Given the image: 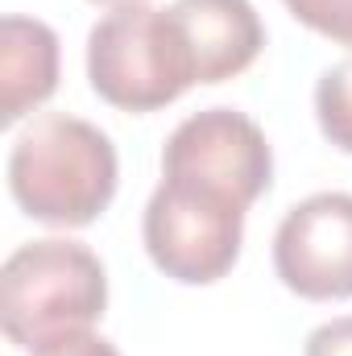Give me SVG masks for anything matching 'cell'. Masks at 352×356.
I'll return each mask as SVG.
<instances>
[{
    "label": "cell",
    "instance_id": "6da1fadb",
    "mask_svg": "<svg viewBox=\"0 0 352 356\" xmlns=\"http://www.w3.org/2000/svg\"><path fill=\"white\" fill-rule=\"evenodd\" d=\"M116 145L91 120L42 112L13 141L8 191L17 207L50 228H88L116 195Z\"/></svg>",
    "mask_w": 352,
    "mask_h": 356
},
{
    "label": "cell",
    "instance_id": "7a4b0ae2",
    "mask_svg": "<svg viewBox=\"0 0 352 356\" xmlns=\"http://www.w3.org/2000/svg\"><path fill=\"white\" fill-rule=\"evenodd\" d=\"M108 307V273L88 245L67 236L29 241L0 269V323L13 348L42 353L46 344L88 332Z\"/></svg>",
    "mask_w": 352,
    "mask_h": 356
},
{
    "label": "cell",
    "instance_id": "3957f363",
    "mask_svg": "<svg viewBox=\"0 0 352 356\" xmlns=\"http://www.w3.org/2000/svg\"><path fill=\"white\" fill-rule=\"evenodd\" d=\"M88 79L120 112H154L195 88V67L170 8L120 4L104 13L88 33Z\"/></svg>",
    "mask_w": 352,
    "mask_h": 356
},
{
    "label": "cell",
    "instance_id": "277c9868",
    "mask_svg": "<svg viewBox=\"0 0 352 356\" xmlns=\"http://www.w3.org/2000/svg\"><path fill=\"white\" fill-rule=\"evenodd\" d=\"M245 211L224 191L162 178L145 203L141 241L150 261L182 286H211L241 257Z\"/></svg>",
    "mask_w": 352,
    "mask_h": 356
},
{
    "label": "cell",
    "instance_id": "5b68a950",
    "mask_svg": "<svg viewBox=\"0 0 352 356\" xmlns=\"http://www.w3.org/2000/svg\"><path fill=\"white\" fill-rule=\"evenodd\" d=\"M162 178L224 191L241 207H253L273 182V149L262 124L237 108H203L186 116L162 145Z\"/></svg>",
    "mask_w": 352,
    "mask_h": 356
},
{
    "label": "cell",
    "instance_id": "8992f818",
    "mask_svg": "<svg viewBox=\"0 0 352 356\" xmlns=\"http://www.w3.org/2000/svg\"><path fill=\"white\" fill-rule=\"evenodd\" d=\"M273 269L311 302L352 298V195L319 191L294 203L273 232Z\"/></svg>",
    "mask_w": 352,
    "mask_h": 356
},
{
    "label": "cell",
    "instance_id": "52a82bcc",
    "mask_svg": "<svg viewBox=\"0 0 352 356\" xmlns=\"http://www.w3.org/2000/svg\"><path fill=\"white\" fill-rule=\"evenodd\" d=\"M170 21L191 54L195 83H224L241 75L265 46L253 0H175Z\"/></svg>",
    "mask_w": 352,
    "mask_h": 356
},
{
    "label": "cell",
    "instance_id": "ba28073f",
    "mask_svg": "<svg viewBox=\"0 0 352 356\" xmlns=\"http://www.w3.org/2000/svg\"><path fill=\"white\" fill-rule=\"evenodd\" d=\"M58 88V33L38 21L8 13L0 21V120L17 124L42 108Z\"/></svg>",
    "mask_w": 352,
    "mask_h": 356
},
{
    "label": "cell",
    "instance_id": "9c48e42d",
    "mask_svg": "<svg viewBox=\"0 0 352 356\" xmlns=\"http://www.w3.org/2000/svg\"><path fill=\"white\" fill-rule=\"evenodd\" d=\"M315 116H319L323 137L336 149L352 154V58L328 67L319 75V83H315Z\"/></svg>",
    "mask_w": 352,
    "mask_h": 356
},
{
    "label": "cell",
    "instance_id": "30bf717a",
    "mask_svg": "<svg viewBox=\"0 0 352 356\" xmlns=\"http://www.w3.org/2000/svg\"><path fill=\"white\" fill-rule=\"evenodd\" d=\"M294 21L352 50V0H282Z\"/></svg>",
    "mask_w": 352,
    "mask_h": 356
},
{
    "label": "cell",
    "instance_id": "8fae6325",
    "mask_svg": "<svg viewBox=\"0 0 352 356\" xmlns=\"http://www.w3.org/2000/svg\"><path fill=\"white\" fill-rule=\"evenodd\" d=\"M303 356H352V315L328 319L307 336Z\"/></svg>",
    "mask_w": 352,
    "mask_h": 356
},
{
    "label": "cell",
    "instance_id": "7c38bea8",
    "mask_svg": "<svg viewBox=\"0 0 352 356\" xmlns=\"http://www.w3.org/2000/svg\"><path fill=\"white\" fill-rule=\"evenodd\" d=\"M33 356H120L116 353V344L112 340H104V336H95V332H75V336H63V340H54V344H46L42 353Z\"/></svg>",
    "mask_w": 352,
    "mask_h": 356
},
{
    "label": "cell",
    "instance_id": "4fadbf2b",
    "mask_svg": "<svg viewBox=\"0 0 352 356\" xmlns=\"http://www.w3.org/2000/svg\"><path fill=\"white\" fill-rule=\"evenodd\" d=\"M91 4H112V8H120V4H145V0H91Z\"/></svg>",
    "mask_w": 352,
    "mask_h": 356
}]
</instances>
